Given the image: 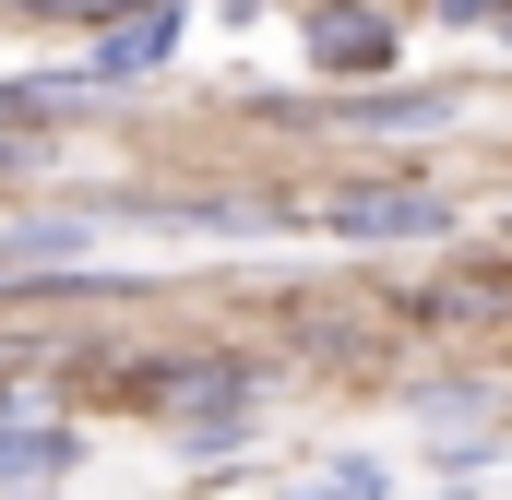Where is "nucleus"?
<instances>
[{"instance_id":"1","label":"nucleus","mask_w":512,"mask_h":500,"mask_svg":"<svg viewBox=\"0 0 512 500\" xmlns=\"http://www.w3.org/2000/svg\"><path fill=\"white\" fill-rule=\"evenodd\" d=\"M393 36L405 24H393L382 0H322L310 12V72L322 84H370V72H393Z\"/></svg>"},{"instance_id":"2","label":"nucleus","mask_w":512,"mask_h":500,"mask_svg":"<svg viewBox=\"0 0 512 500\" xmlns=\"http://www.w3.org/2000/svg\"><path fill=\"white\" fill-rule=\"evenodd\" d=\"M322 227H334V239H441V203H429V191H405V179H358V191H334V203H322Z\"/></svg>"},{"instance_id":"3","label":"nucleus","mask_w":512,"mask_h":500,"mask_svg":"<svg viewBox=\"0 0 512 500\" xmlns=\"http://www.w3.org/2000/svg\"><path fill=\"white\" fill-rule=\"evenodd\" d=\"M108 36H96V84H131V72H155L167 48H179V24H191V0H120V12H96Z\"/></svg>"},{"instance_id":"4","label":"nucleus","mask_w":512,"mask_h":500,"mask_svg":"<svg viewBox=\"0 0 512 500\" xmlns=\"http://www.w3.org/2000/svg\"><path fill=\"white\" fill-rule=\"evenodd\" d=\"M453 96L441 84H382V96H346V108H286V120H310V131H417V120H441Z\"/></svg>"},{"instance_id":"5","label":"nucleus","mask_w":512,"mask_h":500,"mask_svg":"<svg viewBox=\"0 0 512 500\" xmlns=\"http://www.w3.org/2000/svg\"><path fill=\"white\" fill-rule=\"evenodd\" d=\"M179 429H191L203 453L239 441V429H251V381H239V370H191V381H179Z\"/></svg>"},{"instance_id":"6","label":"nucleus","mask_w":512,"mask_h":500,"mask_svg":"<svg viewBox=\"0 0 512 500\" xmlns=\"http://www.w3.org/2000/svg\"><path fill=\"white\" fill-rule=\"evenodd\" d=\"M48 477H72V429H48V417H0V489H48Z\"/></svg>"},{"instance_id":"7","label":"nucleus","mask_w":512,"mask_h":500,"mask_svg":"<svg viewBox=\"0 0 512 500\" xmlns=\"http://www.w3.org/2000/svg\"><path fill=\"white\" fill-rule=\"evenodd\" d=\"M72 250H96V227H84V215H48V227H12V239H0V274H36V262H72Z\"/></svg>"},{"instance_id":"8","label":"nucleus","mask_w":512,"mask_h":500,"mask_svg":"<svg viewBox=\"0 0 512 500\" xmlns=\"http://www.w3.org/2000/svg\"><path fill=\"white\" fill-rule=\"evenodd\" d=\"M453 24H512V0H441Z\"/></svg>"},{"instance_id":"9","label":"nucleus","mask_w":512,"mask_h":500,"mask_svg":"<svg viewBox=\"0 0 512 500\" xmlns=\"http://www.w3.org/2000/svg\"><path fill=\"white\" fill-rule=\"evenodd\" d=\"M310 500H382V477H358V465H346L334 489H310Z\"/></svg>"}]
</instances>
